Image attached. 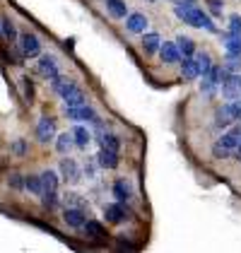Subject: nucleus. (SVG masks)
Instances as JSON below:
<instances>
[{
    "mask_svg": "<svg viewBox=\"0 0 241 253\" xmlns=\"http://www.w3.org/2000/svg\"><path fill=\"white\" fill-rule=\"evenodd\" d=\"M7 186H10V188H15V191H22V188H24V176L10 174V178H7Z\"/></svg>",
    "mask_w": 241,
    "mask_h": 253,
    "instance_id": "obj_35",
    "label": "nucleus"
},
{
    "mask_svg": "<svg viewBox=\"0 0 241 253\" xmlns=\"http://www.w3.org/2000/svg\"><path fill=\"white\" fill-rule=\"evenodd\" d=\"M241 137V121L229 130V133H224V135L217 140V145L212 147V155L217 157V159H224V157H229L234 152V147H237V142H239Z\"/></svg>",
    "mask_w": 241,
    "mask_h": 253,
    "instance_id": "obj_2",
    "label": "nucleus"
},
{
    "mask_svg": "<svg viewBox=\"0 0 241 253\" xmlns=\"http://www.w3.org/2000/svg\"><path fill=\"white\" fill-rule=\"evenodd\" d=\"M114 195H116V200H130V195H133V188H130V183L125 181V178H119L116 183H114Z\"/></svg>",
    "mask_w": 241,
    "mask_h": 253,
    "instance_id": "obj_18",
    "label": "nucleus"
},
{
    "mask_svg": "<svg viewBox=\"0 0 241 253\" xmlns=\"http://www.w3.org/2000/svg\"><path fill=\"white\" fill-rule=\"evenodd\" d=\"M60 176L68 183H80V167H78V162L70 159V157H65L60 162Z\"/></svg>",
    "mask_w": 241,
    "mask_h": 253,
    "instance_id": "obj_5",
    "label": "nucleus"
},
{
    "mask_svg": "<svg viewBox=\"0 0 241 253\" xmlns=\"http://www.w3.org/2000/svg\"><path fill=\"white\" fill-rule=\"evenodd\" d=\"M160 34H155V32H150V34H145L142 37V48H145V53H157L160 51Z\"/></svg>",
    "mask_w": 241,
    "mask_h": 253,
    "instance_id": "obj_22",
    "label": "nucleus"
},
{
    "mask_svg": "<svg viewBox=\"0 0 241 253\" xmlns=\"http://www.w3.org/2000/svg\"><path fill=\"white\" fill-rule=\"evenodd\" d=\"M63 99H65V109H75V106L87 104V99H84V94H82V89H78V87H73Z\"/></svg>",
    "mask_w": 241,
    "mask_h": 253,
    "instance_id": "obj_17",
    "label": "nucleus"
},
{
    "mask_svg": "<svg viewBox=\"0 0 241 253\" xmlns=\"http://www.w3.org/2000/svg\"><path fill=\"white\" fill-rule=\"evenodd\" d=\"M232 155H234V159H239L241 162V137H239V142H237V147H234V152H232Z\"/></svg>",
    "mask_w": 241,
    "mask_h": 253,
    "instance_id": "obj_39",
    "label": "nucleus"
},
{
    "mask_svg": "<svg viewBox=\"0 0 241 253\" xmlns=\"http://www.w3.org/2000/svg\"><path fill=\"white\" fill-rule=\"evenodd\" d=\"M220 89H222V97L227 99V101L241 97V75L239 73H227L224 80H222Z\"/></svg>",
    "mask_w": 241,
    "mask_h": 253,
    "instance_id": "obj_3",
    "label": "nucleus"
},
{
    "mask_svg": "<svg viewBox=\"0 0 241 253\" xmlns=\"http://www.w3.org/2000/svg\"><path fill=\"white\" fill-rule=\"evenodd\" d=\"M82 227H84L87 236H92V239H104L106 236V232H104V227H101L99 222H84Z\"/></svg>",
    "mask_w": 241,
    "mask_h": 253,
    "instance_id": "obj_30",
    "label": "nucleus"
},
{
    "mask_svg": "<svg viewBox=\"0 0 241 253\" xmlns=\"http://www.w3.org/2000/svg\"><path fill=\"white\" fill-rule=\"evenodd\" d=\"M0 34L7 41H17V29L10 20H0Z\"/></svg>",
    "mask_w": 241,
    "mask_h": 253,
    "instance_id": "obj_28",
    "label": "nucleus"
},
{
    "mask_svg": "<svg viewBox=\"0 0 241 253\" xmlns=\"http://www.w3.org/2000/svg\"><path fill=\"white\" fill-rule=\"evenodd\" d=\"M41 205H43L46 210H56V208H58V191L41 193Z\"/></svg>",
    "mask_w": 241,
    "mask_h": 253,
    "instance_id": "obj_31",
    "label": "nucleus"
},
{
    "mask_svg": "<svg viewBox=\"0 0 241 253\" xmlns=\"http://www.w3.org/2000/svg\"><path fill=\"white\" fill-rule=\"evenodd\" d=\"M174 12H176V17H181V20L186 22V24H191V27H198V29H205V32H217V27L202 12V7L191 5L188 0H181Z\"/></svg>",
    "mask_w": 241,
    "mask_h": 253,
    "instance_id": "obj_1",
    "label": "nucleus"
},
{
    "mask_svg": "<svg viewBox=\"0 0 241 253\" xmlns=\"http://www.w3.org/2000/svg\"><path fill=\"white\" fill-rule=\"evenodd\" d=\"M22 84H24V94H27V99H32V97H34V87H32V82H29L27 78H24V80H22Z\"/></svg>",
    "mask_w": 241,
    "mask_h": 253,
    "instance_id": "obj_38",
    "label": "nucleus"
},
{
    "mask_svg": "<svg viewBox=\"0 0 241 253\" xmlns=\"http://www.w3.org/2000/svg\"><path fill=\"white\" fill-rule=\"evenodd\" d=\"M224 39H227V43H224V46H227V53L241 56V37H232V34H229V37H224Z\"/></svg>",
    "mask_w": 241,
    "mask_h": 253,
    "instance_id": "obj_33",
    "label": "nucleus"
},
{
    "mask_svg": "<svg viewBox=\"0 0 241 253\" xmlns=\"http://www.w3.org/2000/svg\"><path fill=\"white\" fill-rule=\"evenodd\" d=\"M17 41H20V51L24 58H37L41 53V41L34 37V34H22V37H17Z\"/></svg>",
    "mask_w": 241,
    "mask_h": 253,
    "instance_id": "obj_4",
    "label": "nucleus"
},
{
    "mask_svg": "<svg viewBox=\"0 0 241 253\" xmlns=\"http://www.w3.org/2000/svg\"><path fill=\"white\" fill-rule=\"evenodd\" d=\"M229 34L232 37H241V15H232L229 17Z\"/></svg>",
    "mask_w": 241,
    "mask_h": 253,
    "instance_id": "obj_34",
    "label": "nucleus"
},
{
    "mask_svg": "<svg viewBox=\"0 0 241 253\" xmlns=\"http://www.w3.org/2000/svg\"><path fill=\"white\" fill-rule=\"evenodd\" d=\"M224 106H227V111H229L232 121H234V123H239V121H241V97L229 99V101H227Z\"/></svg>",
    "mask_w": 241,
    "mask_h": 253,
    "instance_id": "obj_25",
    "label": "nucleus"
},
{
    "mask_svg": "<svg viewBox=\"0 0 241 253\" xmlns=\"http://www.w3.org/2000/svg\"><path fill=\"white\" fill-rule=\"evenodd\" d=\"M207 7H210V15H215V17H220L222 15V0H207Z\"/></svg>",
    "mask_w": 241,
    "mask_h": 253,
    "instance_id": "obj_37",
    "label": "nucleus"
},
{
    "mask_svg": "<svg viewBox=\"0 0 241 253\" xmlns=\"http://www.w3.org/2000/svg\"><path fill=\"white\" fill-rule=\"evenodd\" d=\"M222 68H224L227 73H239L241 70V56H237V53H227Z\"/></svg>",
    "mask_w": 241,
    "mask_h": 253,
    "instance_id": "obj_27",
    "label": "nucleus"
},
{
    "mask_svg": "<svg viewBox=\"0 0 241 253\" xmlns=\"http://www.w3.org/2000/svg\"><path fill=\"white\" fill-rule=\"evenodd\" d=\"M51 82V89L56 92V94H60V97H65L73 87H75V82H70V80H65V78H60V75H56V78H51L48 80Z\"/></svg>",
    "mask_w": 241,
    "mask_h": 253,
    "instance_id": "obj_16",
    "label": "nucleus"
},
{
    "mask_svg": "<svg viewBox=\"0 0 241 253\" xmlns=\"http://www.w3.org/2000/svg\"><path fill=\"white\" fill-rule=\"evenodd\" d=\"M104 219H106V222H111V224H120V222L125 219V210H123V205H119V203L106 205V208H104Z\"/></svg>",
    "mask_w": 241,
    "mask_h": 253,
    "instance_id": "obj_11",
    "label": "nucleus"
},
{
    "mask_svg": "<svg viewBox=\"0 0 241 253\" xmlns=\"http://www.w3.org/2000/svg\"><path fill=\"white\" fill-rule=\"evenodd\" d=\"M99 167L101 169H116L119 167V152H114V150H99Z\"/></svg>",
    "mask_w": 241,
    "mask_h": 253,
    "instance_id": "obj_12",
    "label": "nucleus"
},
{
    "mask_svg": "<svg viewBox=\"0 0 241 253\" xmlns=\"http://www.w3.org/2000/svg\"><path fill=\"white\" fill-rule=\"evenodd\" d=\"M37 70H39L41 78L51 80V78H56V75H58V63H56V58H53V56H41Z\"/></svg>",
    "mask_w": 241,
    "mask_h": 253,
    "instance_id": "obj_6",
    "label": "nucleus"
},
{
    "mask_svg": "<svg viewBox=\"0 0 241 253\" xmlns=\"http://www.w3.org/2000/svg\"><path fill=\"white\" fill-rule=\"evenodd\" d=\"M75 142H73V135L70 133H63V135H58V142H56V150H58L60 155H65L70 147H73Z\"/></svg>",
    "mask_w": 241,
    "mask_h": 253,
    "instance_id": "obj_32",
    "label": "nucleus"
},
{
    "mask_svg": "<svg viewBox=\"0 0 241 253\" xmlns=\"http://www.w3.org/2000/svg\"><path fill=\"white\" fill-rule=\"evenodd\" d=\"M193 60H196V65H198V73H201V75H205V73L212 68V58H210L205 51H196V53H193Z\"/></svg>",
    "mask_w": 241,
    "mask_h": 253,
    "instance_id": "obj_23",
    "label": "nucleus"
},
{
    "mask_svg": "<svg viewBox=\"0 0 241 253\" xmlns=\"http://www.w3.org/2000/svg\"><path fill=\"white\" fill-rule=\"evenodd\" d=\"M181 73H183V78H186V80L201 78V73H198V65H196L193 56H191V58H181Z\"/></svg>",
    "mask_w": 241,
    "mask_h": 253,
    "instance_id": "obj_20",
    "label": "nucleus"
},
{
    "mask_svg": "<svg viewBox=\"0 0 241 253\" xmlns=\"http://www.w3.org/2000/svg\"><path fill=\"white\" fill-rule=\"evenodd\" d=\"M234 121H232V116H229V111H227V106L222 104L220 109H217V114H215V126L217 128H227V126H232Z\"/></svg>",
    "mask_w": 241,
    "mask_h": 253,
    "instance_id": "obj_26",
    "label": "nucleus"
},
{
    "mask_svg": "<svg viewBox=\"0 0 241 253\" xmlns=\"http://www.w3.org/2000/svg\"><path fill=\"white\" fill-rule=\"evenodd\" d=\"M99 140H101V147H104V150H114V152L120 150V140H119V135H114V133H104Z\"/></svg>",
    "mask_w": 241,
    "mask_h": 253,
    "instance_id": "obj_24",
    "label": "nucleus"
},
{
    "mask_svg": "<svg viewBox=\"0 0 241 253\" xmlns=\"http://www.w3.org/2000/svg\"><path fill=\"white\" fill-rule=\"evenodd\" d=\"M176 46H179L181 58H191V56L196 53V41L188 39V37H183V34H181L179 39H176Z\"/></svg>",
    "mask_w": 241,
    "mask_h": 253,
    "instance_id": "obj_19",
    "label": "nucleus"
},
{
    "mask_svg": "<svg viewBox=\"0 0 241 253\" xmlns=\"http://www.w3.org/2000/svg\"><path fill=\"white\" fill-rule=\"evenodd\" d=\"M106 12L114 17V20H123L128 17V7L123 0H106Z\"/></svg>",
    "mask_w": 241,
    "mask_h": 253,
    "instance_id": "obj_13",
    "label": "nucleus"
},
{
    "mask_svg": "<svg viewBox=\"0 0 241 253\" xmlns=\"http://www.w3.org/2000/svg\"><path fill=\"white\" fill-rule=\"evenodd\" d=\"M160 58L164 63H179L181 53H179L176 41H164V43H160Z\"/></svg>",
    "mask_w": 241,
    "mask_h": 253,
    "instance_id": "obj_9",
    "label": "nucleus"
},
{
    "mask_svg": "<svg viewBox=\"0 0 241 253\" xmlns=\"http://www.w3.org/2000/svg\"><path fill=\"white\" fill-rule=\"evenodd\" d=\"M41 176V193H48V191H58V174L46 169Z\"/></svg>",
    "mask_w": 241,
    "mask_h": 253,
    "instance_id": "obj_14",
    "label": "nucleus"
},
{
    "mask_svg": "<svg viewBox=\"0 0 241 253\" xmlns=\"http://www.w3.org/2000/svg\"><path fill=\"white\" fill-rule=\"evenodd\" d=\"M53 135H56V123L51 118H41L39 123H37V137H39V142H51Z\"/></svg>",
    "mask_w": 241,
    "mask_h": 253,
    "instance_id": "obj_8",
    "label": "nucleus"
},
{
    "mask_svg": "<svg viewBox=\"0 0 241 253\" xmlns=\"http://www.w3.org/2000/svg\"><path fill=\"white\" fill-rule=\"evenodd\" d=\"M125 29H128L130 34H145V29H147V17L140 15V12L128 15V20H125Z\"/></svg>",
    "mask_w": 241,
    "mask_h": 253,
    "instance_id": "obj_10",
    "label": "nucleus"
},
{
    "mask_svg": "<svg viewBox=\"0 0 241 253\" xmlns=\"http://www.w3.org/2000/svg\"><path fill=\"white\" fill-rule=\"evenodd\" d=\"M70 135H73V142H75L78 147H87V145H89V140H92L89 130H87L84 126H75Z\"/></svg>",
    "mask_w": 241,
    "mask_h": 253,
    "instance_id": "obj_21",
    "label": "nucleus"
},
{
    "mask_svg": "<svg viewBox=\"0 0 241 253\" xmlns=\"http://www.w3.org/2000/svg\"><path fill=\"white\" fill-rule=\"evenodd\" d=\"M12 152H15L17 157L27 155V140H22V137H17V140L12 142Z\"/></svg>",
    "mask_w": 241,
    "mask_h": 253,
    "instance_id": "obj_36",
    "label": "nucleus"
},
{
    "mask_svg": "<svg viewBox=\"0 0 241 253\" xmlns=\"http://www.w3.org/2000/svg\"><path fill=\"white\" fill-rule=\"evenodd\" d=\"M24 188H27V191H32V193L41 195V176L39 174L24 176Z\"/></svg>",
    "mask_w": 241,
    "mask_h": 253,
    "instance_id": "obj_29",
    "label": "nucleus"
},
{
    "mask_svg": "<svg viewBox=\"0 0 241 253\" xmlns=\"http://www.w3.org/2000/svg\"><path fill=\"white\" fill-rule=\"evenodd\" d=\"M63 217H65V224H68V227H73V229H80L82 224H84V212L78 210V208H68Z\"/></svg>",
    "mask_w": 241,
    "mask_h": 253,
    "instance_id": "obj_15",
    "label": "nucleus"
},
{
    "mask_svg": "<svg viewBox=\"0 0 241 253\" xmlns=\"http://www.w3.org/2000/svg\"><path fill=\"white\" fill-rule=\"evenodd\" d=\"M65 114L73 121H89V123L97 118V111L89 104H82V106H75V109H65Z\"/></svg>",
    "mask_w": 241,
    "mask_h": 253,
    "instance_id": "obj_7",
    "label": "nucleus"
}]
</instances>
